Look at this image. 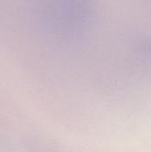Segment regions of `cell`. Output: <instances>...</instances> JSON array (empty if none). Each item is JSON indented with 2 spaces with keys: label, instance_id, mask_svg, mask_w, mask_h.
<instances>
[{
  "label": "cell",
  "instance_id": "cell-1",
  "mask_svg": "<svg viewBox=\"0 0 151 152\" xmlns=\"http://www.w3.org/2000/svg\"><path fill=\"white\" fill-rule=\"evenodd\" d=\"M37 3L43 20L62 37L82 35L92 20L93 0H37Z\"/></svg>",
  "mask_w": 151,
  "mask_h": 152
}]
</instances>
